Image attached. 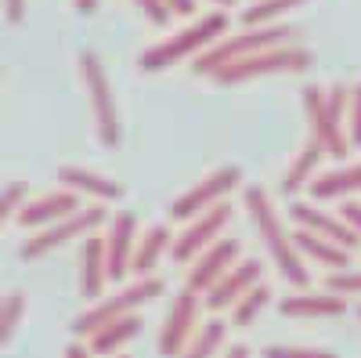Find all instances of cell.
Masks as SVG:
<instances>
[{"label": "cell", "instance_id": "1", "mask_svg": "<svg viewBox=\"0 0 361 358\" xmlns=\"http://www.w3.org/2000/svg\"><path fill=\"white\" fill-rule=\"evenodd\" d=\"M243 203H246V210H250V217H253V225H257V232L264 239L271 261H275V268L282 272V279L289 286H296V290H307L311 286V272H307L304 257L296 253L293 235L286 232V225H282V217L275 210V203H271V196L260 185H246Z\"/></svg>", "mask_w": 361, "mask_h": 358}, {"label": "cell", "instance_id": "2", "mask_svg": "<svg viewBox=\"0 0 361 358\" xmlns=\"http://www.w3.org/2000/svg\"><path fill=\"white\" fill-rule=\"evenodd\" d=\"M347 105H350V87L336 83L322 91V87H304V112L311 119V138L322 145L325 156L343 160L350 153L347 141Z\"/></svg>", "mask_w": 361, "mask_h": 358}, {"label": "cell", "instance_id": "3", "mask_svg": "<svg viewBox=\"0 0 361 358\" xmlns=\"http://www.w3.org/2000/svg\"><path fill=\"white\" fill-rule=\"evenodd\" d=\"M224 33H228V15H224V11H209V15H202L199 22H192L188 29H180V33H173V37L152 44L148 51H141L137 66H141L145 73H163V69L177 66L180 58L202 54L209 44L221 40Z\"/></svg>", "mask_w": 361, "mask_h": 358}, {"label": "cell", "instance_id": "4", "mask_svg": "<svg viewBox=\"0 0 361 358\" xmlns=\"http://www.w3.org/2000/svg\"><path fill=\"white\" fill-rule=\"evenodd\" d=\"M296 37V29L286 25V22H271V25H243L238 37H221L214 40L202 54H195V73L199 76H214L217 69H224L228 62L243 54H253V51H267V47H279V44H289Z\"/></svg>", "mask_w": 361, "mask_h": 358}, {"label": "cell", "instance_id": "5", "mask_svg": "<svg viewBox=\"0 0 361 358\" xmlns=\"http://www.w3.org/2000/svg\"><path fill=\"white\" fill-rule=\"evenodd\" d=\"M314 54L307 47H293V44H279V47H267V51H253L228 62L224 69L214 73L217 83L231 87V83H243V80H257V76H275V73H304L311 69Z\"/></svg>", "mask_w": 361, "mask_h": 358}, {"label": "cell", "instance_id": "6", "mask_svg": "<svg viewBox=\"0 0 361 358\" xmlns=\"http://www.w3.org/2000/svg\"><path fill=\"white\" fill-rule=\"evenodd\" d=\"M80 73L87 83V95H90V112H94V134L105 148H116L123 141V124H119V105L112 95V83L109 73L102 66V58L94 51H83L80 54Z\"/></svg>", "mask_w": 361, "mask_h": 358}, {"label": "cell", "instance_id": "7", "mask_svg": "<svg viewBox=\"0 0 361 358\" xmlns=\"http://www.w3.org/2000/svg\"><path fill=\"white\" fill-rule=\"evenodd\" d=\"M163 290H166V282H163L159 275H145V279L130 282L127 290H119V293H112V297H102V301H94V304H90V308L73 322V333H76V337H90L94 330H102L105 322L123 318V315H134L141 304L156 301Z\"/></svg>", "mask_w": 361, "mask_h": 358}, {"label": "cell", "instance_id": "8", "mask_svg": "<svg viewBox=\"0 0 361 358\" xmlns=\"http://www.w3.org/2000/svg\"><path fill=\"white\" fill-rule=\"evenodd\" d=\"M105 221H109V210H105L102 203L80 206V210L69 214L66 221H54V225H47V228H37L33 239H25V243H22V261H37V257H44V253H51V250H58V246L73 243V239H83V235H90V232H98Z\"/></svg>", "mask_w": 361, "mask_h": 358}, {"label": "cell", "instance_id": "9", "mask_svg": "<svg viewBox=\"0 0 361 358\" xmlns=\"http://www.w3.org/2000/svg\"><path fill=\"white\" fill-rule=\"evenodd\" d=\"M238 185H243V167H221L214 174H206L199 185H192L188 192H180L173 203H170V217L173 221H192L199 217L202 210H209V206L224 203Z\"/></svg>", "mask_w": 361, "mask_h": 358}, {"label": "cell", "instance_id": "10", "mask_svg": "<svg viewBox=\"0 0 361 358\" xmlns=\"http://www.w3.org/2000/svg\"><path fill=\"white\" fill-rule=\"evenodd\" d=\"M235 210H231V203H217V206H209V210H202L199 217H192L185 225V232H180L173 243H170V257L177 264H192L209 243H217V239L224 235V228L231 225Z\"/></svg>", "mask_w": 361, "mask_h": 358}, {"label": "cell", "instance_id": "11", "mask_svg": "<svg viewBox=\"0 0 361 358\" xmlns=\"http://www.w3.org/2000/svg\"><path fill=\"white\" fill-rule=\"evenodd\" d=\"M199 293L192 290H180V297L173 301L166 322H163V330H159V354L163 358H180V351H185V344L192 340L195 333V322H199Z\"/></svg>", "mask_w": 361, "mask_h": 358}, {"label": "cell", "instance_id": "12", "mask_svg": "<svg viewBox=\"0 0 361 358\" xmlns=\"http://www.w3.org/2000/svg\"><path fill=\"white\" fill-rule=\"evenodd\" d=\"M134 246H137V217L119 210L116 217H109V235H105V272L112 282L127 279Z\"/></svg>", "mask_w": 361, "mask_h": 358}, {"label": "cell", "instance_id": "13", "mask_svg": "<svg viewBox=\"0 0 361 358\" xmlns=\"http://www.w3.org/2000/svg\"><path fill=\"white\" fill-rule=\"evenodd\" d=\"M289 217L296 221V228H304V232H314V235H322V239H329V243H336V246H343V250H357L361 246V239L347 228V221L340 217V214H329V210H322L318 203H293L289 206Z\"/></svg>", "mask_w": 361, "mask_h": 358}, {"label": "cell", "instance_id": "14", "mask_svg": "<svg viewBox=\"0 0 361 358\" xmlns=\"http://www.w3.org/2000/svg\"><path fill=\"white\" fill-rule=\"evenodd\" d=\"M260 275H264V264H260V261H235L228 272L202 293V297H206L202 304H206L209 311H224V308H231L246 290H253V286L260 282Z\"/></svg>", "mask_w": 361, "mask_h": 358}, {"label": "cell", "instance_id": "15", "mask_svg": "<svg viewBox=\"0 0 361 358\" xmlns=\"http://www.w3.org/2000/svg\"><path fill=\"white\" fill-rule=\"evenodd\" d=\"M235 261H238V243H235V239H217V243H209V246L192 261L185 290H192V293L202 297V293L214 286Z\"/></svg>", "mask_w": 361, "mask_h": 358}, {"label": "cell", "instance_id": "16", "mask_svg": "<svg viewBox=\"0 0 361 358\" xmlns=\"http://www.w3.org/2000/svg\"><path fill=\"white\" fill-rule=\"evenodd\" d=\"M80 206H83V203H80L76 192L58 189V192H47V196H40V199H33V203H22V206H18V225H22V228H47V225H54V221H66L69 214H76Z\"/></svg>", "mask_w": 361, "mask_h": 358}, {"label": "cell", "instance_id": "17", "mask_svg": "<svg viewBox=\"0 0 361 358\" xmlns=\"http://www.w3.org/2000/svg\"><path fill=\"white\" fill-rule=\"evenodd\" d=\"M279 311H282L286 318H336V315L347 311V297H340V293H333V290H322V293L300 290V293H293V297H282Z\"/></svg>", "mask_w": 361, "mask_h": 358}, {"label": "cell", "instance_id": "18", "mask_svg": "<svg viewBox=\"0 0 361 358\" xmlns=\"http://www.w3.org/2000/svg\"><path fill=\"white\" fill-rule=\"evenodd\" d=\"M80 290L87 301H102L105 297V282H109V272H105V239L98 232L83 235V257H80Z\"/></svg>", "mask_w": 361, "mask_h": 358}, {"label": "cell", "instance_id": "19", "mask_svg": "<svg viewBox=\"0 0 361 358\" xmlns=\"http://www.w3.org/2000/svg\"><path fill=\"white\" fill-rule=\"evenodd\" d=\"M58 181L76 196H90L94 203L123 199V185L119 181H112V177H105V174H94V170H83V167H62L58 170Z\"/></svg>", "mask_w": 361, "mask_h": 358}, {"label": "cell", "instance_id": "20", "mask_svg": "<svg viewBox=\"0 0 361 358\" xmlns=\"http://www.w3.org/2000/svg\"><path fill=\"white\" fill-rule=\"evenodd\" d=\"M293 246H296L300 257H307V261H314V264H322V268H333V272H347V268L354 264V253H350V250L329 243V239H322V235H314V232H304V228H296Z\"/></svg>", "mask_w": 361, "mask_h": 358}, {"label": "cell", "instance_id": "21", "mask_svg": "<svg viewBox=\"0 0 361 358\" xmlns=\"http://www.w3.org/2000/svg\"><path fill=\"white\" fill-rule=\"evenodd\" d=\"M307 189H311V199H314V203L354 199V196L361 192V163H350V167H340V170L318 174Z\"/></svg>", "mask_w": 361, "mask_h": 358}, {"label": "cell", "instance_id": "22", "mask_svg": "<svg viewBox=\"0 0 361 358\" xmlns=\"http://www.w3.org/2000/svg\"><path fill=\"white\" fill-rule=\"evenodd\" d=\"M170 243H173V235H170V228H166V225L148 228V232L137 239V246H134V257H130V272H134L137 279L152 275L156 268H159V261H163V253H170Z\"/></svg>", "mask_w": 361, "mask_h": 358}, {"label": "cell", "instance_id": "23", "mask_svg": "<svg viewBox=\"0 0 361 358\" xmlns=\"http://www.w3.org/2000/svg\"><path fill=\"white\" fill-rule=\"evenodd\" d=\"M141 318H137V311L134 315H123V318H112V322H105L102 330H94L87 340H90V354H116L119 347H123L127 340H134L137 333H141Z\"/></svg>", "mask_w": 361, "mask_h": 358}, {"label": "cell", "instance_id": "24", "mask_svg": "<svg viewBox=\"0 0 361 358\" xmlns=\"http://www.w3.org/2000/svg\"><path fill=\"white\" fill-rule=\"evenodd\" d=\"M322 156H325L322 145L311 138V141L296 153V160L289 163V170H286V177H282V192H286V196H296L300 189H307V185L314 181V174H318Z\"/></svg>", "mask_w": 361, "mask_h": 358}, {"label": "cell", "instance_id": "25", "mask_svg": "<svg viewBox=\"0 0 361 358\" xmlns=\"http://www.w3.org/2000/svg\"><path fill=\"white\" fill-rule=\"evenodd\" d=\"M224 340H228V322L214 318V322H206L199 333H192V340L185 344L180 358H217Z\"/></svg>", "mask_w": 361, "mask_h": 358}, {"label": "cell", "instance_id": "26", "mask_svg": "<svg viewBox=\"0 0 361 358\" xmlns=\"http://www.w3.org/2000/svg\"><path fill=\"white\" fill-rule=\"evenodd\" d=\"M271 304V290L264 282H257L253 290H246L238 301L231 304V326H238V330H246V326H253L260 318V311Z\"/></svg>", "mask_w": 361, "mask_h": 358}, {"label": "cell", "instance_id": "27", "mask_svg": "<svg viewBox=\"0 0 361 358\" xmlns=\"http://www.w3.org/2000/svg\"><path fill=\"white\" fill-rule=\"evenodd\" d=\"M307 4V0H253V4L243 11V25H271L279 22L286 11Z\"/></svg>", "mask_w": 361, "mask_h": 358}, {"label": "cell", "instance_id": "28", "mask_svg": "<svg viewBox=\"0 0 361 358\" xmlns=\"http://www.w3.org/2000/svg\"><path fill=\"white\" fill-rule=\"evenodd\" d=\"M25 315V293H11V297H0V347H8L11 337L18 333Z\"/></svg>", "mask_w": 361, "mask_h": 358}, {"label": "cell", "instance_id": "29", "mask_svg": "<svg viewBox=\"0 0 361 358\" xmlns=\"http://www.w3.org/2000/svg\"><path fill=\"white\" fill-rule=\"evenodd\" d=\"M264 358H340L329 347H289V344H271Z\"/></svg>", "mask_w": 361, "mask_h": 358}, {"label": "cell", "instance_id": "30", "mask_svg": "<svg viewBox=\"0 0 361 358\" xmlns=\"http://www.w3.org/2000/svg\"><path fill=\"white\" fill-rule=\"evenodd\" d=\"M325 290H333L340 297H361V272H354V268H347V272H329Z\"/></svg>", "mask_w": 361, "mask_h": 358}, {"label": "cell", "instance_id": "31", "mask_svg": "<svg viewBox=\"0 0 361 358\" xmlns=\"http://www.w3.org/2000/svg\"><path fill=\"white\" fill-rule=\"evenodd\" d=\"M25 192H29V189H25V181H11L4 192H0V228L8 225V217H11V214H18V206L25 203Z\"/></svg>", "mask_w": 361, "mask_h": 358}, {"label": "cell", "instance_id": "32", "mask_svg": "<svg viewBox=\"0 0 361 358\" xmlns=\"http://www.w3.org/2000/svg\"><path fill=\"white\" fill-rule=\"evenodd\" d=\"M347 141L361 148V83L350 87V105H347Z\"/></svg>", "mask_w": 361, "mask_h": 358}, {"label": "cell", "instance_id": "33", "mask_svg": "<svg viewBox=\"0 0 361 358\" xmlns=\"http://www.w3.org/2000/svg\"><path fill=\"white\" fill-rule=\"evenodd\" d=\"M134 4L141 8V15H145L148 22H156L159 29H163V25H166V22L173 18V15H170V8L163 4V0H134Z\"/></svg>", "mask_w": 361, "mask_h": 358}, {"label": "cell", "instance_id": "34", "mask_svg": "<svg viewBox=\"0 0 361 358\" xmlns=\"http://www.w3.org/2000/svg\"><path fill=\"white\" fill-rule=\"evenodd\" d=\"M340 217L347 221V228L361 239V203L357 199H343V206H340Z\"/></svg>", "mask_w": 361, "mask_h": 358}, {"label": "cell", "instance_id": "35", "mask_svg": "<svg viewBox=\"0 0 361 358\" xmlns=\"http://www.w3.org/2000/svg\"><path fill=\"white\" fill-rule=\"evenodd\" d=\"M4 15H8V22H22L25 18V0H4Z\"/></svg>", "mask_w": 361, "mask_h": 358}, {"label": "cell", "instance_id": "36", "mask_svg": "<svg viewBox=\"0 0 361 358\" xmlns=\"http://www.w3.org/2000/svg\"><path fill=\"white\" fill-rule=\"evenodd\" d=\"M170 8V15H192L195 11V0H163Z\"/></svg>", "mask_w": 361, "mask_h": 358}, {"label": "cell", "instance_id": "37", "mask_svg": "<svg viewBox=\"0 0 361 358\" xmlns=\"http://www.w3.org/2000/svg\"><path fill=\"white\" fill-rule=\"evenodd\" d=\"M66 358H94V354H90V347H83V344H69Z\"/></svg>", "mask_w": 361, "mask_h": 358}, {"label": "cell", "instance_id": "38", "mask_svg": "<svg viewBox=\"0 0 361 358\" xmlns=\"http://www.w3.org/2000/svg\"><path fill=\"white\" fill-rule=\"evenodd\" d=\"M73 4H76L80 15H94L98 11V0H73Z\"/></svg>", "mask_w": 361, "mask_h": 358}, {"label": "cell", "instance_id": "39", "mask_svg": "<svg viewBox=\"0 0 361 358\" xmlns=\"http://www.w3.org/2000/svg\"><path fill=\"white\" fill-rule=\"evenodd\" d=\"M224 358H250V347H243V344H238V347H231Z\"/></svg>", "mask_w": 361, "mask_h": 358}, {"label": "cell", "instance_id": "40", "mask_svg": "<svg viewBox=\"0 0 361 358\" xmlns=\"http://www.w3.org/2000/svg\"><path fill=\"white\" fill-rule=\"evenodd\" d=\"M209 4H217V8H231L235 0H209Z\"/></svg>", "mask_w": 361, "mask_h": 358}, {"label": "cell", "instance_id": "41", "mask_svg": "<svg viewBox=\"0 0 361 358\" xmlns=\"http://www.w3.org/2000/svg\"><path fill=\"white\" fill-rule=\"evenodd\" d=\"M357 318H361V304H357Z\"/></svg>", "mask_w": 361, "mask_h": 358}, {"label": "cell", "instance_id": "42", "mask_svg": "<svg viewBox=\"0 0 361 358\" xmlns=\"http://www.w3.org/2000/svg\"><path fill=\"white\" fill-rule=\"evenodd\" d=\"M116 358H127V354H116Z\"/></svg>", "mask_w": 361, "mask_h": 358}]
</instances>
